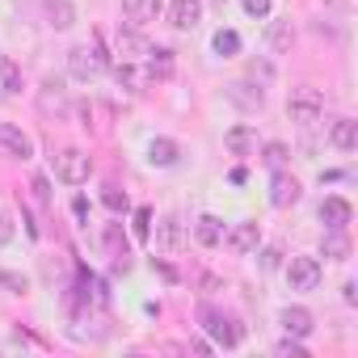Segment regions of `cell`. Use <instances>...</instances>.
Here are the masks:
<instances>
[{
	"mask_svg": "<svg viewBox=\"0 0 358 358\" xmlns=\"http://www.w3.org/2000/svg\"><path fill=\"white\" fill-rule=\"evenodd\" d=\"M152 47L139 38V30H127V34H118V55H122V64H135V59H143Z\"/></svg>",
	"mask_w": 358,
	"mask_h": 358,
	"instance_id": "cell-24",
	"label": "cell"
},
{
	"mask_svg": "<svg viewBox=\"0 0 358 358\" xmlns=\"http://www.w3.org/2000/svg\"><path fill=\"white\" fill-rule=\"evenodd\" d=\"M101 245H106V257H114V270H131V249H127V232H122V224H106Z\"/></svg>",
	"mask_w": 358,
	"mask_h": 358,
	"instance_id": "cell-13",
	"label": "cell"
},
{
	"mask_svg": "<svg viewBox=\"0 0 358 358\" xmlns=\"http://www.w3.org/2000/svg\"><path fill=\"white\" fill-rule=\"evenodd\" d=\"M329 143H333L337 152H354V148H358V122L345 118V114L333 118V122H329Z\"/></svg>",
	"mask_w": 358,
	"mask_h": 358,
	"instance_id": "cell-17",
	"label": "cell"
},
{
	"mask_svg": "<svg viewBox=\"0 0 358 358\" xmlns=\"http://www.w3.org/2000/svg\"><path fill=\"white\" fill-rule=\"evenodd\" d=\"M278 324H282L287 337H308L312 324H316V316H312L308 308H299V303H287V308L278 312Z\"/></svg>",
	"mask_w": 358,
	"mask_h": 358,
	"instance_id": "cell-15",
	"label": "cell"
},
{
	"mask_svg": "<svg viewBox=\"0 0 358 358\" xmlns=\"http://www.w3.org/2000/svg\"><path fill=\"white\" fill-rule=\"evenodd\" d=\"M160 13H164V0H122L127 30H148Z\"/></svg>",
	"mask_w": 358,
	"mask_h": 358,
	"instance_id": "cell-10",
	"label": "cell"
},
{
	"mask_svg": "<svg viewBox=\"0 0 358 358\" xmlns=\"http://www.w3.org/2000/svg\"><path fill=\"white\" fill-rule=\"evenodd\" d=\"M211 47H215V55H224V59H232V55H241V34H236V30H220Z\"/></svg>",
	"mask_w": 358,
	"mask_h": 358,
	"instance_id": "cell-28",
	"label": "cell"
},
{
	"mask_svg": "<svg viewBox=\"0 0 358 358\" xmlns=\"http://www.w3.org/2000/svg\"><path fill=\"white\" fill-rule=\"evenodd\" d=\"M266 43H270V51H274V55H287V51L295 47V26H291V17H278V22H270V30H266Z\"/></svg>",
	"mask_w": 358,
	"mask_h": 358,
	"instance_id": "cell-20",
	"label": "cell"
},
{
	"mask_svg": "<svg viewBox=\"0 0 358 358\" xmlns=\"http://www.w3.org/2000/svg\"><path fill=\"white\" fill-rule=\"evenodd\" d=\"M224 148H228L232 156H253V152H257V127H249V122L232 127V131L224 135Z\"/></svg>",
	"mask_w": 358,
	"mask_h": 358,
	"instance_id": "cell-18",
	"label": "cell"
},
{
	"mask_svg": "<svg viewBox=\"0 0 358 358\" xmlns=\"http://www.w3.org/2000/svg\"><path fill=\"white\" fill-rule=\"evenodd\" d=\"M320 114H324V93H320L316 85L291 89V97H287V118H291L295 127H316Z\"/></svg>",
	"mask_w": 358,
	"mask_h": 358,
	"instance_id": "cell-2",
	"label": "cell"
},
{
	"mask_svg": "<svg viewBox=\"0 0 358 358\" xmlns=\"http://www.w3.org/2000/svg\"><path fill=\"white\" fill-rule=\"evenodd\" d=\"M143 59H148V72H143L148 80L160 85V80H173V76H177V55H173L169 47H152Z\"/></svg>",
	"mask_w": 358,
	"mask_h": 358,
	"instance_id": "cell-14",
	"label": "cell"
},
{
	"mask_svg": "<svg viewBox=\"0 0 358 358\" xmlns=\"http://www.w3.org/2000/svg\"><path fill=\"white\" fill-rule=\"evenodd\" d=\"M228 101L241 106V110H249V114H257V110L266 106V93H262V85H253V80H236V85H228Z\"/></svg>",
	"mask_w": 358,
	"mask_h": 358,
	"instance_id": "cell-16",
	"label": "cell"
},
{
	"mask_svg": "<svg viewBox=\"0 0 358 358\" xmlns=\"http://www.w3.org/2000/svg\"><path fill=\"white\" fill-rule=\"evenodd\" d=\"M30 190H34V199H38L43 207L51 203V182H47V177H43V173H38V177H34V182H30Z\"/></svg>",
	"mask_w": 358,
	"mask_h": 358,
	"instance_id": "cell-36",
	"label": "cell"
},
{
	"mask_svg": "<svg viewBox=\"0 0 358 358\" xmlns=\"http://www.w3.org/2000/svg\"><path fill=\"white\" fill-rule=\"evenodd\" d=\"M257 262H262V270H278V266H282V249H274V245H270V249H262V253H257Z\"/></svg>",
	"mask_w": 358,
	"mask_h": 358,
	"instance_id": "cell-35",
	"label": "cell"
},
{
	"mask_svg": "<svg viewBox=\"0 0 358 358\" xmlns=\"http://www.w3.org/2000/svg\"><path fill=\"white\" fill-rule=\"evenodd\" d=\"M9 241H13V220L0 211V245H9Z\"/></svg>",
	"mask_w": 358,
	"mask_h": 358,
	"instance_id": "cell-38",
	"label": "cell"
},
{
	"mask_svg": "<svg viewBox=\"0 0 358 358\" xmlns=\"http://www.w3.org/2000/svg\"><path fill=\"white\" fill-rule=\"evenodd\" d=\"M164 17H169V26L173 30H199V22H203V0H173V5L164 9Z\"/></svg>",
	"mask_w": 358,
	"mask_h": 358,
	"instance_id": "cell-12",
	"label": "cell"
},
{
	"mask_svg": "<svg viewBox=\"0 0 358 358\" xmlns=\"http://www.w3.org/2000/svg\"><path fill=\"white\" fill-rule=\"evenodd\" d=\"M38 114H47V118H55V122H64V118L72 114V101H68L64 80H55V76L43 80V89H38Z\"/></svg>",
	"mask_w": 358,
	"mask_h": 358,
	"instance_id": "cell-5",
	"label": "cell"
},
{
	"mask_svg": "<svg viewBox=\"0 0 358 358\" xmlns=\"http://www.w3.org/2000/svg\"><path fill=\"white\" fill-rule=\"evenodd\" d=\"M0 152H5L9 160H30L34 156V139L17 122H0Z\"/></svg>",
	"mask_w": 358,
	"mask_h": 358,
	"instance_id": "cell-8",
	"label": "cell"
},
{
	"mask_svg": "<svg viewBox=\"0 0 358 358\" xmlns=\"http://www.w3.org/2000/svg\"><path fill=\"white\" fill-rule=\"evenodd\" d=\"M131 228H135V236H139V241H148V236H152V207H139Z\"/></svg>",
	"mask_w": 358,
	"mask_h": 358,
	"instance_id": "cell-34",
	"label": "cell"
},
{
	"mask_svg": "<svg viewBox=\"0 0 358 358\" xmlns=\"http://www.w3.org/2000/svg\"><path fill=\"white\" fill-rule=\"evenodd\" d=\"M270 5H274V0H245V13L262 22V17H270Z\"/></svg>",
	"mask_w": 358,
	"mask_h": 358,
	"instance_id": "cell-37",
	"label": "cell"
},
{
	"mask_svg": "<svg viewBox=\"0 0 358 358\" xmlns=\"http://www.w3.org/2000/svg\"><path fill=\"white\" fill-rule=\"evenodd\" d=\"M299 199H303V186H299V177H291L287 169H274V177H270V207L287 211V207H295Z\"/></svg>",
	"mask_w": 358,
	"mask_h": 358,
	"instance_id": "cell-7",
	"label": "cell"
},
{
	"mask_svg": "<svg viewBox=\"0 0 358 358\" xmlns=\"http://www.w3.org/2000/svg\"><path fill=\"white\" fill-rule=\"evenodd\" d=\"M47 26L51 30L76 26V5H72V0H47Z\"/></svg>",
	"mask_w": 358,
	"mask_h": 358,
	"instance_id": "cell-22",
	"label": "cell"
},
{
	"mask_svg": "<svg viewBox=\"0 0 358 358\" xmlns=\"http://www.w3.org/2000/svg\"><path fill=\"white\" fill-rule=\"evenodd\" d=\"M114 76H118V85H122V89L143 93V80H148V76H143V72H135L131 64H118V68H114Z\"/></svg>",
	"mask_w": 358,
	"mask_h": 358,
	"instance_id": "cell-29",
	"label": "cell"
},
{
	"mask_svg": "<svg viewBox=\"0 0 358 358\" xmlns=\"http://www.w3.org/2000/svg\"><path fill=\"white\" fill-rule=\"evenodd\" d=\"M0 93H9V97L22 93V68L9 55H0Z\"/></svg>",
	"mask_w": 358,
	"mask_h": 358,
	"instance_id": "cell-27",
	"label": "cell"
},
{
	"mask_svg": "<svg viewBox=\"0 0 358 358\" xmlns=\"http://www.w3.org/2000/svg\"><path fill=\"white\" fill-rule=\"evenodd\" d=\"M194 241H199L203 249L224 245V220H220V215H199V224H194Z\"/></svg>",
	"mask_w": 358,
	"mask_h": 358,
	"instance_id": "cell-21",
	"label": "cell"
},
{
	"mask_svg": "<svg viewBox=\"0 0 358 358\" xmlns=\"http://www.w3.org/2000/svg\"><path fill=\"white\" fill-rule=\"evenodd\" d=\"M320 253H324L329 262H350V236H345V232H324Z\"/></svg>",
	"mask_w": 358,
	"mask_h": 358,
	"instance_id": "cell-26",
	"label": "cell"
},
{
	"mask_svg": "<svg viewBox=\"0 0 358 358\" xmlns=\"http://www.w3.org/2000/svg\"><path fill=\"white\" fill-rule=\"evenodd\" d=\"M0 287H5L9 295H26V291H30V282H26L22 274H13V270H5V266H0Z\"/></svg>",
	"mask_w": 358,
	"mask_h": 358,
	"instance_id": "cell-33",
	"label": "cell"
},
{
	"mask_svg": "<svg viewBox=\"0 0 358 358\" xmlns=\"http://www.w3.org/2000/svg\"><path fill=\"white\" fill-rule=\"evenodd\" d=\"M199 320H203V333L215 341V345H224V350H232V345H241L245 341V324H241V316L236 312H224V308H203L199 312Z\"/></svg>",
	"mask_w": 358,
	"mask_h": 358,
	"instance_id": "cell-1",
	"label": "cell"
},
{
	"mask_svg": "<svg viewBox=\"0 0 358 358\" xmlns=\"http://www.w3.org/2000/svg\"><path fill=\"white\" fill-rule=\"evenodd\" d=\"M257 160H262L270 173H274V169H287V160H291V148H287L282 139H270V143H262V156H257Z\"/></svg>",
	"mask_w": 358,
	"mask_h": 358,
	"instance_id": "cell-25",
	"label": "cell"
},
{
	"mask_svg": "<svg viewBox=\"0 0 358 358\" xmlns=\"http://www.w3.org/2000/svg\"><path fill=\"white\" fill-rule=\"evenodd\" d=\"M101 203H106L114 215H122V211H127V190H118V186L110 182V186H101Z\"/></svg>",
	"mask_w": 358,
	"mask_h": 358,
	"instance_id": "cell-31",
	"label": "cell"
},
{
	"mask_svg": "<svg viewBox=\"0 0 358 358\" xmlns=\"http://www.w3.org/2000/svg\"><path fill=\"white\" fill-rule=\"evenodd\" d=\"M106 68H110V59H106V51H101L97 43H80V47L68 51V72H72L76 80H97Z\"/></svg>",
	"mask_w": 358,
	"mask_h": 358,
	"instance_id": "cell-3",
	"label": "cell"
},
{
	"mask_svg": "<svg viewBox=\"0 0 358 358\" xmlns=\"http://www.w3.org/2000/svg\"><path fill=\"white\" fill-rule=\"evenodd\" d=\"M190 350H194V354H211V341H203V337H194V341H190Z\"/></svg>",
	"mask_w": 358,
	"mask_h": 358,
	"instance_id": "cell-39",
	"label": "cell"
},
{
	"mask_svg": "<svg viewBox=\"0 0 358 358\" xmlns=\"http://www.w3.org/2000/svg\"><path fill=\"white\" fill-rule=\"evenodd\" d=\"M224 241H228V249H232V253L249 257V253H257V249H262V224H257V220H241L232 232H224Z\"/></svg>",
	"mask_w": 358,
	"mask_h": 358,
	"instance_id": "cell-9",
	"label": "cell"
},
{
	"mask_svg": "<svg viewBox=\"0 0 358 358\" xmlns=\"http://www.w3.org/2000/svg\"><path fill=\"white\" fill-rule=\"evenodd\" d=\"M152 236H156V245H160V249H177L186 232H182V220H177V215H164V220L156 224V232H152Z\"/></svg>",
	"mask_w": 358,
	"mask_h": 358,
	"instance_id": "cell-23",
	"label": "cell"
},
{
	"mask_svg": "<svg viewBox=\"0 0 358 358\" xmlns=\"http://www.w3.org/2000/svg\"><path fill=\"white\" fill-rule=\"evenodd\" d=\"M148 160H152L156 169H173L177 160H182V143L160 135V139H152V143H148Z\"/></svg>",
	"mask_w": 358,
	"mask_h": 358,
	"instance_id": "cell-19",
	"label": "cell"
},
{
	"mask_svg": "<svg viewBox=\"0 0 358 358\" xmlns=\"http://www.w3.org/2000/svg\"><path fill=\"white\" fill-rule=\"evenodd\" d=\"M320 278H324V270H320V262H316V257L295 253V257L287 262V282H291V291H316V287H320Z\"/></svg>",
	"mask_w": 358,
	"mask_h": 358,
	"instance_id": "cell-6",
	"label": "cell"
},
{
	"mask_svg": "<svg viewBox=\"0 0 358 358\" xmlns=\"http://www.w3.org/2000/svg\"><path fill=\"white\" fill-rule=\"evenodd\" d=\"M274 354H278V358H308V350H303V337H282V341L274 345Z\"/></svg>",
	"mask_w": 358,
	"mask_h": 358,
	"instance_id": "cell-32",
	"label": "cell"
},
{
	"mask_svg": "<svg viewBox=\"0 0 358 358\" xmlns=\"http://www.w3.org/2000/svg\"><path fill=\"white\" fill-rule=\"evenodd\" d=\"M320 224H324V232H345L350 228V220H354V207L341 199V194H329L324 203H320Z\"/></svg>",
	"mask_w": 358,
	"mask_h": 358,
	"instance_id": "cell-11",
	"label": "cell"
},
{
	"mask_svg": "<svg viewBox=\"0 0 358 358\" xmlns=\"http://www.w3.org/2000/svg\"><path fill=\"white\" fill-rule=\"evenodd\" d=\"M89 173H93V164H89V156H85L80 148H64V152L55 156V177H59L64 186H85Z\"/></svg>",
	"mask_w": 358,
	"mask_h": 358,
	"instance_id": "cell-4",
	"label": "cell"
},
{
	"mask_svg": "<svg viewBox=\"0 0 358 358\" xmlns=\"http://www.w3.org/2000/svg\"><path fill=\"white\" fill-rule=\"evenodd\" d=\"M249 80L262 85V89L274 85V64H270V59H249Z\"/></svg>",
	"mask_w": 358,
	"mask_h": 358,
	"instance_id": "cell-30",
	"label": "cell"
}]
</instances>
